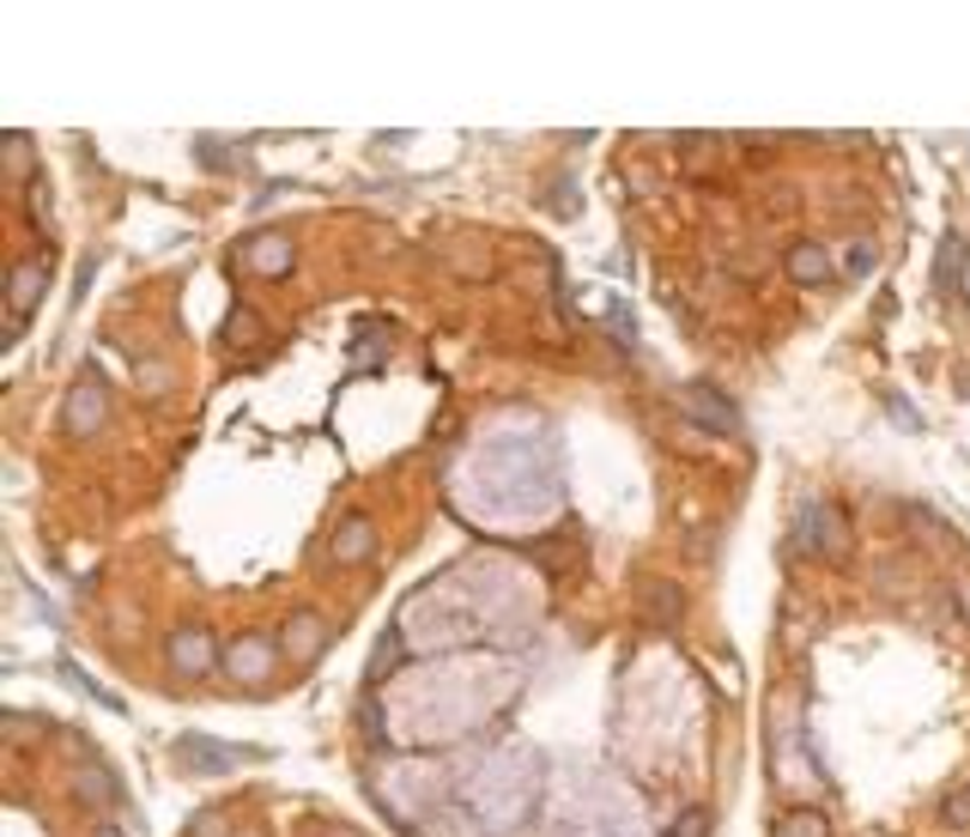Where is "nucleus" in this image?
<instances>
[{
    "label": "nucleus",
    "mask_w": 970,
    "mask_h": 837,
    "mask_svg": "<svg viewBox=\"0 0 970 837\" xmlns=\"http://www.w3.org/2000/svg\"><path fill=\"white\" fill-rule=\"evenodd\" d=\"M680 414L692 419V425H704V431H716V437L741 431V414H734V401H722V389H709V382H692V389L680 395Z\"/></svg>",
    "instance_id": "4"
},
{
    "label": "nucleus",
    "mask_w": 970,
    "mask_h": 837,
    "mask_svg": "<svg viewBox=\"0 0 970 837\" xmlns=\"http://www.w3.org/2000/svg\"><path fill=\"white\" fill-rule=\"evenodd\" d=\"M783 267H788V279H795V286H825V279H831V255H825L819 243H795Z\"/></svg>",
    "instance_id": "9"
},
{
    "label": "nucleus",
    "mask_w": 970,
    "mask_h": 837,
    "mask_svg": "<svg viewBox=\"0 0 970 837\" xmlns=\"http://www.w3.org/2000/svg\"><path fill=\"white\" fill-rule=\"evenodd\" d=\"M370 552H377V522L370 517H346L334 528V559L340 564H365Z\"/></svg>",
    "instance_id": "8"
},
{
    "label": "nucleus",
    "mask_w": 970,
    "mask_h": 837,
    "mask_svg": "<svg viewBox=\"0 0 970 837\" xmlns=\"http://www.w3.org/2000/svg\"><path fill=\"white\" fill-rule=\"evenodd\" d=\"M73 795H80L85 807H115V802H122V795H115V777H110V770H98V765L73 770Z\"/></svg>",
    "instance_id": "11"
},
{
    "label": "nucleus",
    "mask_w": 970,
    "mask_h": 837,
    "mask_svg": "<svg viewBox=\"0 0 970 837\" xmlns=\"http://www.w3.org/2000/svg\"><path fill=\"white\" fill-rule=\"evenodd\" d=\"M98 837H122V831H115V826H98Z\"/></svg>",
    "instance_id": "25"
},
{
    "label": "nucleus",
    "mask_w": 970,
    "mask_h": 837,
    "mask_svg": "<svg viewBox=\"0 0 970 837\" xmlns=\"http://www.w3.org/2000/svg\"><path fill=\"white\" fill-rule=\"evenodd\" d=\"M400 655H407V650H400V637H395V631H388V637H382V650L370 655V680L395 674V667H400Z\"/></svg>",
    "instance_id": "20"
},
{
    "label": "nucleus",
    "mask_w": 970,
    "mask_h": 837,
    "mask_svg": "<svg viewBox=\"0 0 970 837\" xmlns=\"http://www.w3.org/2000/svg\"><path fill=\"white\" fill-rule=\"evenodd\" d=\"M643 608H650V620L662 625V631H674V625H680V589H674V583H650Z\"/></svg>",
    "instance_id": "14"
},
{
    "label": "nucleus",
    "mask_w": 970,
    "mask_h": 837,
    "mask_svg": "<svg viewBox=\"0 0 970 837\" xmlns=\"http://www.w3.org/2000/svg\"><path fill=\"white\" fill-rule=\"evenodd\" d=\"M43 292H49V267H43V262H19V267H12V274H7V298H12V334L24 328V316L37 310V298H43Z\"/></svg>",
    "instance_id": "7"
},
{
    "label": "nucleus",
    "mask_w": 970,
    "mask_h": 837,
    "mask_svg": "<svg viewBox=\"0 0 970 837\" xmlns=\"http://www.w3.org/2000/svg\"><path fill=\"white\" fill-rule=\"evenodd\" d=\"M243 262H249V274H262V279H286L292 274V237L286 231H255V237L243 243Z\"/></svg>",
    "instance_id": "6"
},
{
    "label": "nucleus",
    "mask_w": 970,
    "mask_h": 837,
    "mask_svg": "<svg viewBox=\"0 0 970 837\" xmlns=\"http://www.w3.org/2000/svg\"><path fill=\"white\" fill-rule=\"evenodd\" d=\"M24 195H31V218H49V183H43V176H37Z\"/></svg>",
    "instance_id": "22"
},
{
    "label": "nucleus",
    "mask_w": 970,
    "mask_h": 837,
    "mask_svg": "<svg viewBox=\"0 0 970 837\" xmlns=\"http://www.w3.org/2000/svg\"><path fill=\"white\" fill-rule=\"evenodd\" d=\"M959 267H964V237L959 231H947V237H940V262H935L940 298H959Z\"/></svg>",
    "instance_id": "12"
},
{
    "label": "nucleus",
    "mask_w": 970,
    "mask_h": 837,
    "mask_svg": "<svg viewBox=\"0 0 970 837\" xmlns=\"http://www.w3.org/2000/svg\"><path fill=\"white\" fill-rule=\"evenodd\" d=\"M868 262H874V243H856L849 249V274H868Z\"/></svg>",
    "instance_id": "23"
},
{
    "label": "nucleus",
    "mask_w": 970,
    "mask_h": 837,
    "mask_svg": "<svg viewBox=\"0 0 970 837\" xmlns=\"http://www.w3.org/2000/svg\"><path fill=\"white\" fill-rule=\"evenodd\" d=\"M7 171L24 176V183H37V171H31V140H24V134H7Z\"/></svg>",
    "instance_id": "17"
},
{
    "label": "nucleus",
    "mask_w": 970,
    "mask_h": 837,
    "mask_svg": "<svg viewBox=\"0 0 970 837\" xmlns=\"http://www.w3.org/2000/svg\"><path fill=\"white\" fill-rule=\"evenodd\" d=\"M667 837H709V807H685L674 826H667Z\"/></svg>",
    "instance_id": "19"
},
{
    "label": "nucleus",
    "mask_w": 970,
    "mask_h": 837,
    "mask_svg": "<svg viewBox=\"0 0 970 837\" xmlns=\"http://www.w3.org/2000/svg\"><path fill=\"white\" fill-rule=\"evenodd\" d=\"M225 340H231V346H267L262 316H255V310H231V316H225Z\"/></svg>",
    "instance_id": "15"
},
{
    "label": "nucleus",
    "mask_w": 970,
    "mask_h": 837,
    "mask_svg": "<svg viewBox=\"0 0 970 837\" xmlns=\"http://www.w3.org/2000/svg\"><path fill=\"white\" fill-rule=\"evenodd\" d=\"M194 837H225V814H213V807L194 814Z\"/></svg>",
    "instance_id": "21"
},
{
    "label": "nucleus",
    "mask_w": 970,
    "mask_h": 837,
    "mask_svg": "<svg viewBox=\"0 0 970 837\" xmlns=\"http://www.w3.org/2000/svg\"><path fill=\"white\" fill-rule=\"evenodd\" d=\"M279 667V643L274 637H237L225 650V674L237 680V686H267Z\"/></svg>",
    "instance_id": "3"
},
{
    "label": "nucleus",
    "mask_w": 970,
    "mask_h": 837,
    "mask_svg": "<svg viewBox=\"0 0 970 837\" xmlns=\"http://www.w3.org/2000/svg\"><path fill=\"white\" fill-rule=\"evenodd\" d=\"M164 655H171V674H176V680H206V674L218 667L213 637H206L201 625H194V631H176V637L164 643Z\"/></svg>",
    "instance_id": "5"
},
{
    "label": "nucleus",
    "mask_w": 970,
    "mask_h": 837,
    "mask_svg": "<svg viewBox=\"0 0 970 837\" xmlns=\"http://www.w3.org/2000/svg\"><path fill=\"white\" fill-rule=\"evenodd\" d=\"M770 837H831V819L819 807H788V814H776Z\"/></svg>",
    "instance_id": "13"
},
{
    "label": "nucleus",
    "mask_w": 970,
    "mask_h": 837,
    "mask_svg": "<svg viewBox=\"0 0 970 837\" xmlns=\"http://www.w3.org/2000/svg\"><path fill=\"white\" fill-rule=\"evenodd\" d=\"M940 819H947L952 831H964V826H970V783H959V789L947 795V807H940Z\"/></svg>",
    "instance_id": "18"
},
{
    "label": "nucleus",
    "mask_w": 970,
    "mask_h": 837,
    "mask_svg": "<svg viewBox=\"0 0 970 837\" xmlns=\"http://www.w3.org/2000/svg\"><path fill=\"white\" fill-rule=\"evenodd\" d=\"M795 547H813V552H831V559H844V552H849V522H844V510L825 504V498H813V504L800 510Z\"/></svg>",
    "instance_id": "1"
},
{
    "label": "nucleus",
    "mask_w": 970,
    "mask_h": 837,
    "mask_svg": "<svg viewBox=\"0 0 970 837\" xmlns=\"http://www.w3.org/2000/svg\"><path fill=\"white\" fill-rule=\"evenodd\" d=\"M110 419V389L98 377H80L68 389V407H61V431L68 437H98V425Z\"/></svg>",
    "instance_id": "2"
},
{
    "label": "nucleus",
    "mask_w": 970,
    "mask_h": 837,
    "mask_svg": "<svg viewBox=\"0 0 970 837\" xmlns=\"http://www.w3.org/2000/svg\"><path fill=\"white\" fill-rule=\"evenodd\" d=\"M321 637H328V625H321V613H292V625H286V650L297 655V662H309V655H321Z\"/></svg>",
    "instance_id": "10"
},
{
    "label": "nucleus",
    "mask_w": 970,
    "mask_h": 837,
    "mask_svg": "<svg viewBox=\"0 0 970 837\" xmlns=\"http://www.w3.org/2000/svg\"><path fill=\"white\" fill-rule=\"evenodd\" d=\"M183 758H188L194 770H225V765H237V753H218V746H206V741H188Z\"/></svg>",
    "instance_id": "16"
},
{
    "label": "nucleus",
    "mask_w": 970,
    "mask_h": 837,
    "mask_svg": "<svg viewBox=\"0 0 970 837\" xmlns=\"http://www.w3.org/2000/svg\"><path fill=\"white\" fill-rule=\"evenodd\" d=\"M959 608H964V620H970V576L959 583Z\"/></svg>",
    "instance_id": "24"
}]
</instances>
